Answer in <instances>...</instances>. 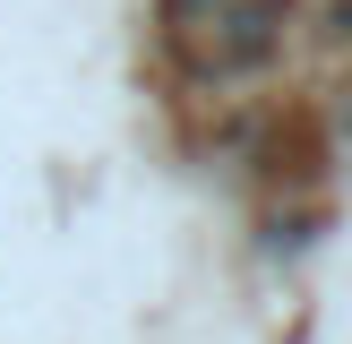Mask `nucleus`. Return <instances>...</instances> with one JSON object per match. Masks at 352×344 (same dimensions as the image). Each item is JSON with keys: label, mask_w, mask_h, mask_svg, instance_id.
I'll use <instances>...</instances> for the list:
<instances>
[{"label": "nucleus", "mask_w": 352, "mask_h": 344, "mask_svg": "<svg viewBox=\"0 0 352 344\" xmlns=\"http://www.w3.org/2000/svg\"><path fill=\"white\" fill-rule=\"evenodd\" d=\"M206 9H215V0H172V17H206Z\"/></svg>", "instance_id": "obj_1"}]
</instances>
